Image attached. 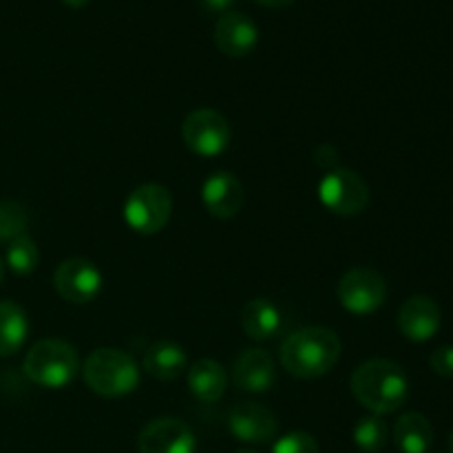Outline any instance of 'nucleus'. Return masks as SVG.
<instances>
[{
    "label": "nucleus",
    "instance_id": "f8f14e48",
    "mask_svg": "<svg viewBox=\"0 0 453 453\" xmlns=\"http://www.w3.org/2000/svg\"><path fill=\"white\" fill-rule=\"evenodd\" d=\"M243 186L233 173L217 171L203 181L202 202L206 211L217 219H233L243 206Z\"/></svg>",
    "mask_w": 453,
    "mask_h": 453
},
{
    "label": "nucleus",
    "instance_id": "bb28decb",
    "mask_svg": "<svg viewBox=\"0 0 453 453\" xmlns=\"http://www.w3.org/2000/svg\"><path fill=\"white\" fill-rule=\"evenodd\" d=\"M255 3L264 4V7H270V9H277V7H288V4H292L295 0H255Z\"/></svg>",
    "mask_w": 453,
    "mask_h": 453
},
{
    "label": "nucleus",
    "instance_id": "f03ea898",
    "mask_svg": "<svg viewBox=\"0 0 453 453\" xmlns=\"http://www.w3.org/2000/svg\"><path fill=\"white\" fill-rule=\"evenodd\" d=\"M341 358V341L327 327H303L281 345V365L296 379H319Z\"/></svg>",
    "mask_w": 453,
    "mask_h": 453
},
{
    "label": "nucleus",
    "instance_id": "423d86ee",
    "mask_svg": "<svg viewBox=\"0 0 453 453\" xmlns=\"http://www.w3.org/2000/svg\"><path fill=\"white\" fill-rule=\"evenodd\" d=\"M319 197L327 211L352 217L365 211L370 202V188L358 173L334 168L319 184Z\"/></svg>",
    "mask_w": 453,
    "mask_h": 453
},
{
    "label": "nucleus",
    "instance_id": "412c9836",
    "mask_svg": "<svg viewBox=\"0 0 453 453\" xmlns=\"http://www.w3.org/2000/svg\"><path fill=\"white\" fill-rule=\"evenodd\" d=\"M388 425L380 416H365L354 427V442L361 451L365 453H379L388 445Z\"/></svg>",
    "mask_w": 453,
    "mask_h": 453
},
{
    "label": "nucleus",
    "instance_id": "aec40b11",
    "mask_svg": "<svg viewBox=\"0 0 453 453\" xmlns=\"http://www.w3.org/2000/svg\"><path fill=\"white\" fill-rule=\"evenodd\" d=\"M29 334V321L25 310L13 301H0V357H13L20 352Z\"/></svg>",
    "mask_w": 453,
    "mask_h": 453
},
{
    "label": "nucleus",
    "instance_id": "6ab92c4d",
    "mask_svg": "<svg viewBox=\"0 0 453 453\" xmlns=\"http://www.w3.org/2000/svg\"><path fill=\"white\" fill-rule=\"evenodd\" d=\"M394 442L403 453H429L434 442V427L423 414L401 416L394 427Z\"/></svg>",
    "mask_w": 453,
    "mask_h": 453
},
{
    "label": "nucleus",
    "instance_id": "f257e3e1",
    "mask_svg": "<svg viewBox=\"0 0 453 453\" xmlns=\"http://www.w3.org/2000/svg\"><path fill=\"white\" fill-rule=\"evenodd\" d=\"M354 398L374 416L394 414L410 396V380L396 363L372 358L361 363L349 379Z\"/></svg>",
    "mask_w": 453,
    "mask_h": 453
},
{
    "label": "nucleus",
    "instance_id": "f3484780",
    "mask_svg": "<svg viewBox=\"0 0 453 453\" xmlns=\"http://www.w3.org/2000/svg\"><path fill=\"white\" fill-rule=\"evenodd\" d=\"M242 327L252 341H268L283 327V314L270 299H252L243 305Z\"/></svg>",
    "mask_w": 453,
    "mask_h": 453
},
{
    "label": "nucleus",
    "instance_id": "b1692460",
    "mask_svg": "<svg viewBox=\"0 0 453 453\" xmlns=\"http://www.w3.org/2000/svg\"><path fill=\"white\" fill-rule=\"evenodd\" d=\"M273 453H319V442L310 434L292 432L274 442Z\"/></svg>",
    "mask_w": 453,
    "mask_h": 453
},
{
    "label": "nucleus",
    "instance_id": "4be33fe9",
    "mask_svg": "<svg viewBox=\"0 0 453 453\" xmlns=\"http://www.w3.org/2000/svg\"><path fill=\"white\" fill-rule=\"evenodd\" d=\"M40 264V252L35 246L34 239L29 237H16L13 242H9L7 246V265L12 268V273L27 277V274L34 273Z\"/></svg>",
    "mask_w": 453,
    "mask_h": 453
},
{
    "label": "nucleus",
    "instance_id": "2eb2a0df",
    "mask_svg": "<svg viewBox=\"0 0 453 453\" xmlns=\"http://www.w3.org/2000/svg\"><path fill=\"white\" fill-rule=\"evenodd\" d=\"M234 385L243 392L265 394L277 383V367L264 349H246L233 367Z\"/></svg>",
    "mask_w": 453,
    "mask_h": 453
},
{
    "label": "nucleus",
    "instance_id": "dca6fc26",
    "mask_svg": "<svg viewBox=\"0 0 453 453\" xmlns=\"http://www.w3.org/2000/svg\"><path fill=\"white\" fill-rule=\"evenodd\" d=\"M144 370L157 380H175L188 370V354L173 341H157L144 352Z\"/></svg>",
    "mask_w": 453,
    "mask_h": 453
},
{
    "label": "nucleus",
    "instance_id": "a211bd4d",
    "mask_svg": "<svg viewBox=\"0 0 453 453\" xmlns=\"http://www.w3.org/2000/svg\"><path fill=\"white\" fill-rule=\"evenodd\" d=\"M226 383H228L226 370L212 358H202V361H195L190 365L188 389L199 403L212 405V403L221 401L226 392Z\"/></svg>",
    "mask_w": 453,
    "mask_h": 453
},
{
    "label": "nucleus",
    "instance_id": "20e7f679",
    "mask_svg": "<svg viewBox=\"0 0 453 453\" xmlns=\"http://www.w3.org/2000/svg\"><path fill=\"white\" fill-rule=\"evenodd\" d=\"M22 370L27 379L38 388L62 389L78 376V349L62 339H42L31 345Z\"/></svg>",
    "mask_w": 453,
    "mask_h": 453
},
{
    "label": "nucleus",
    "instance_id": "39448f33",
    "mask_svg": "<svg viewBox=\"0 0 453 453\" xmlns=\"http://www.w3.org/2000/svg\"><path fill=\"white\" fill-rule=\"evenodd\" d=\"M173 212V197L164 186H137L124 203V219L135 233L155 234L168 224Z\"/></svg>",
    "mask_w": 453,
    "mask_h": 453
},
{
    "label": "nucleus",
    "instance_id": "7c9ffc66",
    "mask_svg": "<svg viewBox=\"0 0 453 453\" xmlns=\"http://www.w3.org/2000/svg\"><path fill=\"white\" fill-rule=\"evenodd\" d=\"M237 453H259V451H252V449H242V451H237Z\"/></svg>",
    "mask_w": 453,
    "mask_h": 453
},
{
    "label": "nucleus",
    "instance_id": "4468645a",
    "mask_svg": "<svg viewBox=\"0 0 453 453\" xmlns=\"http://www.w3.org/2000/svg\"><path fill=\"white\" fill-rule=\"evenodd\" d=\"M398 327L410 341L425 343L434 339L441 327V308L436 301L425 295L410 296L398 312Z\"/></svg>",
    "mask_w": 453,
    "mask_h": 453
},
{
    "label": "nucleus",
    "instance_id": "9d476101",
    "mask_svg": "<svg viewBox=\"0 0 453 453\" xmlns=\"http://www.w3.org/2000/svg\"><path fill=\"white\" fill-rule=\"evenodd\" d=\"M140 453H195V434L180 418L150 420L137 436Z\"/></svg>",
    "mask_w": 453,
    "mask_h": 453
},
{
    "label": "nucleus",
    "instance_id": "7ed1b4c3",
    "mask_svg": "<svg viewBox=\"0 0 453 453\" xmlns=\"http://www.w3.org/2000/svg\"><path fill=\"white\" fill-rule=\"evenodd\" d=\"M88 389L104 398H119L131 394L140 385V367L131 354L115 348L96 349L87 357L82 367Z\"/></svg>",
    "mask_w": 453,
    "mask_h": 453
},
{
    "label": "nucleus",
    "instance_id": "9b49d317",
    "mask_svg": "<svg viewBox=\"0 0 453 453\" xmlns=\"http://www.w3.org/2000/svg\"><path fill=\"white\" fill-rule=\"evenodd\" d=\"M277 418L268 407L259 403H239L228 414V429L237 441L250 442V445H264L270 442L277 434Z\"/></svg>",
    "mask_w": 453,
    "mask_h": 453
},
{
    "label": "nucleus",
    "instance_id": "393cba45",
    "mask_svg": "<svg viewBox=\"0 0 453 453\" xmlns=\"http://www.w3.org/2000/svg\"><path fill=\"white\" fill-rule=\"evenodd\" d=\"M429 365H432V370L436 372L438 376L453 379V345L434 349V354L429 357Z\"/></svg>",
    "mask_w": 453,
    "mask_h": 453
},
{
    "label": "nucleus",
    "instance_id": "5701e85b",
    "mask_svg": "<svg viewBox=\"0 0 453 453\" xmlns=\"http://www.w3.org/2000/svg\"><path fill=\"white\" fill-rule=\"evenodd\" d=\"M27 228V212L16 202H0V242L22 237Z\"/></svg>",
    "mask_w": 453,
    "mask_h": 453
},
{
    "label": "nucleus",
    "instance_id": "6e6552de",
    "mask_svg": "<svg viewBox=\"0 0 453 453\" xmlns=\"http://www.w3.org/2000/svg\"><path fill=\"white\" fill-rule=\"evenodd\" d=\"M184 144L199 157H217L230 146V127L221 113L212 109L193 111L181 127Z\"/></svg>",
    "mask_w": 453,
    "mask_h": 453
},
{
    "label": "nucleus",
    "instance_id": "a878e982",
    "mask_svg": "<svg viewBox=\"0 0 453 453\" xmlns=\"http://www.w3.org/2000/svg\"><path fill=\"white\" fill-rule=\"evenodd\" d=\"M203 7L211 9V12H221L226 13L234 4V0H202Z\"/></svg>",
    "mask_w": 453,
    "mask_h": 453
},
{
    "label": "nucleus",
    "instance_id": "1a4fd4ad",
    "mask_svg": "<svg viewBox=\"0 0 453 453\" xmlns=\"http://www.w3.org/2000/svg\"><path fill=\"white\" fill-rule=\"evenodd\" d=\"M53 286L58 295L69 303H88L102 292L104 279L96 264L88 259H66L58 265L53 274Z\"/></svg>",
    "mask_w": 453,
    "mask_h": 453
},
{
    "label": "nucleus",
    "instance_id": "0eeeda50",
    "mask_svg": "<svg viewBox=\"0 0 453 453\" xmlns=\"http://www.w3.org/2000/svg\"><path fill=\"white\" fill-rule=\"evenodd\" d=\"M388 299L385 279L372 268H352L341 277L339 301L348 312L357 317L374 314Z\"/></svg>",
    "mask_w": 453,
    "mask_h": 453
},
{
    "label": "nucleus",
    "instance_id": "ddd939ff",
    "mask_svg": "<svg viewBox=\"0 0 453 453\" xmlns=\"http://www.w3.org/2000/svg\"><path fill=\"white\" fill-rule=\"evenodd\" d=\"M215 42L221 53L230 58H243L257 47L259 42V29L242 12H226L217 20Z\"/></svg>",
    "mask_w": 453,
    "mask_h": 453
},
{
    "label": "nucleus",
    "instance_id": "cd10ccee",
    "mask_svg": "<svg viewBox=\"0 0 453 453\" xmlns=\"http://www.w3.org/2000/svg\"><path fill=\"white\" fill-rule=\"evenodd\" d=\"M62 3L69 4V7H73V9H82V7H87L91 0H62Z\"/></svg>",
    "mask_w": 453,
    "mask_h": 453
},
{
    "label": "nucleus",
    "instance_id": "c756f323",
    "mask_svg": "<svg viewBox=\"0 0 453 453\" xmlns=\"http://www.w3.org/2000/svg\"><path fill=\"white\" fill-rule=\"evenodd\" d=\"M449 449L453 453V432H451V436H449Z\"/></svg>",
    "mask_w": 453,
    "mask_h": 453
},
{
    "label": "nucleus",
    "instance_id": "c85d7f7f",
    "mask_svg": "<svg viewBox=\"0 0 453 453\" xmlns=\"http://www.w3.org/2000/svg\"><path fill=\"white\" fill-rule=\"evenodd\" d=\"M3 274H4V265H3V259H0V281H3Z\"/></svg>",
    "mask_w": 453,
    "mask_h": 453
}]
</instances>
